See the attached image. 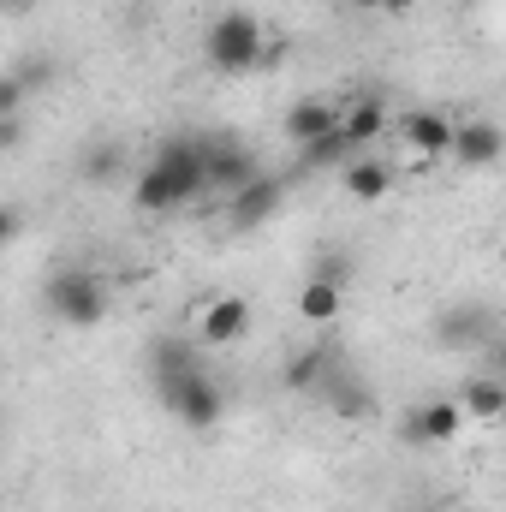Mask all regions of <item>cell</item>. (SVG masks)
Wrapping results in <instances>:
<instances>
[{
	"mask_svg": "<svg viewBox=\"0 0 506 512\" xmlns=\"http://www.w3.org/2000/svg\"><path fill=\"white\" fill-rule=\"evenodd\" d=\"M108 304H114V286L90 262H66V268H54L42 280V310L54 322H66V328H96L108 316Z\"/></svg>",
	"mask_w": 506,
	"mask_h": 512,
	"instance_id": "obj_1",
	"label": "cell"
},
{
	"mask_svg": "<svg viewBox=\"0 0 506 512\" xmlns=\"http://www.w3.org/2000/svg\"><path fill=\"white\" fill-rule=\"evenodd\" d=\"M262 54H268V42H262V18H256V12L227 6V12L209 18V30H203V60H209V72L245 78V72H262Z\"/></svg>",
	"mask_w": 506,
	"mask_h": 512,
	"instance_id": "obj_2",
	"label": "cell"
},
{
	"mask_svg": "<svg viewBox=\"0 0 506 512\" xmlns=\"http://www.w3.org/2000/svg\"><path fill=\"white\" fill-rule=\"evenodd\" d=\"M161 405H167L191 435H209V429L227 417V387L215 382L209 370H197V376H185V382L161 387Z\"/></svg>",
	"mask_w": 506,
	"mask_h": 512,
	"instance_id": "obj_3",
	"label": "cell"
},
{
	"mask_svg": "<svg viewBox=\"0 0 506 512\" xmlns=\"http://www.w3.org/2000/svg\"><path fill=\"white\" fill-rule=\"evenodd\" d=\"M149 167H161V173L173 179V191L191 203V197H203V191H209V137H191V131L161 137V143H155V155H149Z\"/></svg>",
	"mask_w": 506,
	"mask_h": 512,
	"instance_id": "obj_4",
	"label": "cell"
},
{
	"mask_svg": "<svg viewBox=\"0 0 506 512\" xmlns=\"http://www.w3.org/2000/svg\"><path fill=\"white\" fill-rule=\"evenodd\" d=\"M459 429H465V405L459 399H417L405 411V423H399V441L411 453H429V447H453Z\"/></svg>",
	"mask_w": 506,
	"mask_h": 512,
	"instance_id": "obj_5",
	"label": "cell"
},
{
	"mask_svg": "<svg viewBox=\"0 0 506 512\" xmlns=\"http://www.w3.org/2000/svg\"><path fill=\"white\" fill-rule=\"evenodd\" d=\"M495 334H501V328H495V310H489L483 298L447 304V310L435 316V340H441L447 352H483V346H489Z\"/></svg>",
	"mask_w": 506,
	"mask_h": 512,
	"instance_id": "obj_6",
	"label": "cell"
},
{
	"mask_svg": "<svg viewBox=\"0 0 506 512\" xmlns=\"http://www.w3.org/2000/svg\"><path fill=\"white\" fill-rule=\"evenodd\" d=\"M453 161L459 167H471V173H489V167H501L506 161V131L489 120V114H477V120H459L453 131Z\"/></svg>",
	"mask_w": 506,
	"mask_h": 512,
	"instance_id": "obj_7",
	"label": "cell"
},
{
	"mask_svg": "<svg viewBox=\"0 0 506 512\" xmlns=\"http://www.w3.org/2000/svg\"><path fill=\"white\" fill-rule=\"evenodd\" d=\"M245 334H251V304L239 292H221L197 310V340L203 346H239Z\"/></svg>",
	"mask_w": 506,
	"mask_h": 512,
	"instance_id": "obj_8",
	"label": "cell"
},
{
	"mask_svg": "<svg viewBox=\"0 0 506 512\" xmlns=\"http://www.w3.org/2000/svg\"><path fill=\"white\" fill-rule=\"evenodd\" d=\"M280 203H286V185H280L274 173H262V179H251L245 191L227 197V215H221V221H227V233H251V227H262Z\"/></svg>",
	"mask_w": 506,
	"mask_h": 512,
	"instance_id": "obj_9",
	"label": "cell"
},
{
	"mask_svg": "<svg viewBox=\"0 0 506 512\" xmlns=\"http://www.w3.org/2000/svg\"><path fill=\"white\" fill-rule=\"evenodd\" d=\"M197 370H209V364H203V340H191V334H161V340L149 346L155 393L173 387V382H185V376H197Z\"/></svg>",
	"mask_w": 506,
	"mask_h": 512,
	"instance_id": "obj_10",
	"label": "cell"
},
{
	"mask_svg": "<svg viewBox=\"0 0 506 512\" xmlns=\"http://www.w3.org/2000/svg\"><path fill=\"white\" fill-rule=\"evenodd\" d=\"M251 179H262V161H256L251 143H233V137H209V185L215 191H245Z\"/></svg>",
	"mask_w": 506,
	"mask_h": 512,
	"instance_id": "obj_11",
	"label": "cell"
},
{
	"mask_svg": "<svg viewBox=\"0 0 506 512\" xmlns=\"http://www.w3.org/2000/svg\"><path fill=\"white\" fill-rule=\"evenodd\" d=\"M334 417H346V423H364V417H376V387L364 382L352 364H340L328 382H322V393H316Z\"/></svg>",
	"mask_w": 506,
	"mask_h": 512,
	"instance_id": "obj_12",
	"label": "cell"
},
{
	"mask_svg": "<svg viewBox=\"0 0 506 512\" xmlns=\"http://www.w3.org/2000/svg\"><path fill=\"white\" fill-rule=\"evenodd\" d=\"M340 114H346V102H328V96H304V102H292L286 108V143L292 149H304V143H316V137H328V131H340Z\"/></svg>",
	"mask_w": 506,
	"mask_h": 512,
	"instance_id": "obj_13",
	"label": "cell"
},
{
	"mask_svg": "<svg viewBox=\"0 0 506 512\" xmlns=\"http://www.w3.org/2000/svg\"><path fill=\"white\" fill-rule=\"evenodd\" d=\"M340 364H346V346H340V340H316V346H304V352L280 370V382L292 387V393H322V382H328Z\"/></svg>",
	"mask_w": 506,
	"mask_h": 512,
	"instance_id": "obj_14",
	"label": "cell"
},
{
	"mask_svg": "<svg viewBox=\"0 0 506 512\" xmlns=\"http://www.w3.org/2000/svg\"><path fill=\"white\" fill-rule=\"evenodd\" d=\"M453 131H459V120H453L447 108H417V114H405V143H411L423 161H453Z\"/></svg>",
	"mask_w": 506,
	"mask_h": 512,
	"instance_id": "obj_15",
	"label": "cell"
},
{
	"mask_svg": "<svg viewBox=\"0 0 506 512\" xmlns=\"http://www.w3.org/2000/svg\"><path fill=\"white\" fill-rule=\"evenodd\" d=\"M393 179H399V173H393V161H381V155H358V161L340 173V185H346L352 203H381V197L393 191Z\"/></svg>",
	"mask_w": 506,
	"mask_h": 512,
	"instance_id": "obj_16",
	"label": "cell"
},
{
	"mask_svg": "<svg viewBox=\"0 0 506 512\" xmlns=\"http://www.w3.org/2000/svg\"><path fill=\"white\" fill-rule=\"evenodd\" d=\"M358 155H364V149H358V143L346 137V126H340V131H328V137H316V143H304V149H298V167H304V173H328V167L346 173Z\"/></svg>",
	"mask_w": 506,
	"mask_h": 512,
	"instance_id": "obj_17",
	"label": "cell"
},
{
	"mask_svg": "<svg viewBox=\"0 0 506 512\" xmlns=\"http://www.w3.org/2000/svg\"><path fill=\"white\" fill-rule=\"evenodd\" d=\"M340 304H346V286H334V280H304L298 286V316L310 322V328H328L334 316H340Z\"/></svg>",
	"mask_w": 506,
	"mask_h": 512,
	"instance_id": "obj_18",
	"label": "cell"
},
{
	"mask_svg": "<svg viewBox=\"0 0 506 512\" xmlns=\"http://www.w3.org/2000/svg\"><path fill=\"white\" fill-rule=\"evenodd\" d=\"M340 126H346V137H352V143L370 155V143L387 131V102H381V96H358V102H346Z\"/></svg>",
	"mask_w": 506,
	"mask_h": 512,
	"instance_id": "obj_19",
	"label": "cell"
},
{
	"mask_svg": "<svg viewBox=\"0 0 506 512\" xmlns=\"http://www.w3.org/2000/svg\"><path fill=\"white\" fill-rule=\"evenodd\" d=\"M131 203H137L143 215H173V209H185V197L173 191V179H167L161 167H143V173H137V185H131Z\"/></svg>",
	"mask_w": 506,
	"mask_h": 512,
	"instance_id": "obj_20",
	"label": "cell"
},
{
	"mask_svg": "<svg viewBox=\"0 0 506 512\" xmlns=\"http://www.w3.org/2000/svg\"><path fill=\"white\" fill-rule=\"evenodd\" d=\"M459 405H465V417H506V376H471V382L459 387Z\"/></svg>",
	"mask_w": 506,
	"mask_h": 512,
	"instance_id": "obj_21",
	"label": "cell"
},
{
	"mask_svg": "<svg viewBox=\"0 0 506 512\" xmlns=\"http://www.w3.org/2000/svg\"><path fill=\"white\" fill-rule=\"evenodd\" d=\"M120 167H126V149H120V143H90V149L78 155V179H90V185H108Z\"/></svg>",
	"mask_w": 506,
	"mask_h": 512,
	"instance_id": "obj_22",
	"label": "cell"
},
{
	"mask_svg": "<svg viewBox=\"0 0 506 512\" xmlns=\"http://www.w3.org/2000/svg\"><path fill=\"white\" fill-rule=\"evenodd\" d=\"M24 96H30V84H24V72L12 66V72L0 78V120H18V114H24Z\"/></svg>",
	"mask_w": 506,
	"mask_h": 512,
	"instance_id": "obj_23",
	"label": "cell"
},
{
	"mask_svg": "<svg viewBox=\"0 0 506 512\" xmlns=\"http://www.w3.org/2000/svg\"><path fill=\"white\" fill-rule=\"evenodd\" d=\"M310 274H316V280H334V286H346V280H352V256H346V251H322Z\"/></svg>",
	"mask_w": 506,
	"mask_h": 512,
	"instance_id": "obj_24",
	"label": "cell"
},
{
	"mask_svg": "<svg viewBox=\"0 0 506 512\" xmlns=\"http://www.w3.org/2000/svg\"><path fill=\"white\" fill-rule=\"evenodd\" d=\"M18 233H24V215H18V209H0V239L18 245Z\"/></svg>",
	"mask_w": 506,
	"mask_h": 512,
	"instance_id": "obj_25",
	"label": "cell"
},
{
	"mask_svg": "<svg viewBox=\"0 0 506 512\" xmlns=\"http://www.w3.org/2000/svg\"><path fill=\"white\" fill-rule=\"evenodd\" d=\"M483 352H489V376H506V340H501V334H495Z\"/></svg>",
	"mask_w": 506,
	"mask_h": 512,
	"instance_id": "obj_26",
	"label": "cell"
},
{
	"mask_svg": "<svg viewBox=\"0 0 506 512\" xmlns=\"http://www.w3.org/2000/svg\"><path fill=\"white\" fill-rule=\"evenodd\" d=\"M18 137H24V114L18 120H0V149H18Z\"/></svg>",
	"mask_w": 506,
	"mask_h": 512,
	"instance_id": "obj_27",
	"label": "cell"
},
{
	"mask_svg": "<svg viewBox=\"0 0 506 512\" xmlns=\"http://www.w3.org/2000/svg\"><path fill=\"white\" fill-rule=\"evenodd\" d=\"M411 6H417V0H381V18H405Z\"/></svg>",
	"mask_w": 506,
	"mask_h": 512,
	"instance_id": "obj_28",
	"label": "cell"
},
{
	"mask_svg": "<svg viewBox=\"0 0 506 512\" xmlns=\"http://www.w3.org/2000/svg\"><path fill=\"white\" fill-rule=\"evenodd\" d=\"M352 12H381V0H346Z\"/></svg>",
	"mask_w": 506,
	"mask_h": 512,
	"instance_id": "obj_29",
	"label": "cell"
},
{
	"mask_svg": "<svg viewBox=\"0 0 506 512\" xmlns=\"http://www.w3.org/2000/svg\"><path fill=\"white\" fill-rule=\"evenodd\" d=\"M12 6H24V0H12Z\"/></svg>",
	"mask_w": 506,
	"mask_h": 512,
	"instance_id": "obj_30",
	"label": "cell"
}]
</instances>
